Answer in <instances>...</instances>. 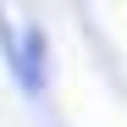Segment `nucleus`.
Instances as JSON below:
<instances>
[{"label": "nucleus", "instance_id": "f257e3e1", "mask_svg": "<svg viewBox=\"0 0 127 127\" xmlns=\"http://www.w3.org/2000/svg\"><path fill=\"white\" fill-rule=\"evenodd\" d=\"M0 55L17 77V89L28 99H44L50 94V33L39 17H17L0 6Z\"/></svg>", "mask_w": 127, "mask_h": 127}]
</instances>
